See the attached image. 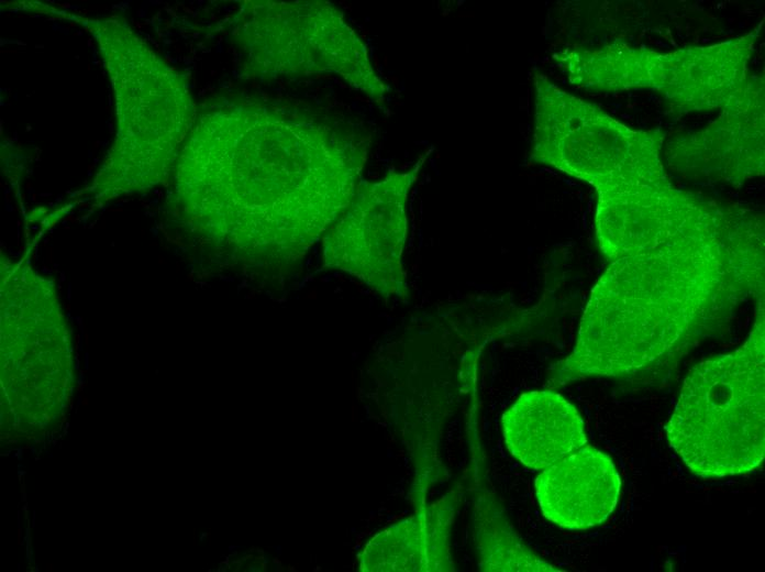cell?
I'll use <instances>...</instances> for the list:
<instances>
[{
  "mask_svg": "<svg viewBox=\"0 0 765 572\" xmlns=\"http://www.w3.org/2000/svg\"><path fill=\"white\" fill-rule=\"evenodd\" d=\"M81 23L99 45L115 97V140L89 188L102 202L167 180L198 110L185 77L124 20Z\"/></svg>",
  "mask_w": 765,
  "mask_h": 572,
  "instance_id": "2",
  "label": "cell"
},
{
  "mask_svg": "<svg viewBox=\"0 0 765 572\" xmlns=\"http://www.w3.org/2000/svg\"><path fill=\"white\" fill-rule=\"evenodd\" d=\"M476 546L485 571H561L530 550L485 491L475 503Z\"/></svg>",
  "mask_w": 765,
  "mask_h": 572,
  "instance_id": "10",
  "label": "cell"
},
{
  "mask_svg": "<svg viewBox=\"0 0 765 572\" xmlns=\"http://www.w3.org/2000/svg\"><path fill=\"white\" fill-rule=\"evenodd\" d=\"M370 136L350 120L257 100L197 112L168 209L210 268L278 292L362 183Z\"/></svg>",
  "mask_w": 765,
  "mask_h": 572,
  "instance_id": "1",
  "label": "cell"
},
{
  "mask_svg": "<svg viewBox=\"0 0 765 572\" xmlns=\"http://www.w3.org/2000/svg\"><path fill=\"white\" fill-rule=\"evenodd\" d=\"M669 447L703 479L753 472L765 453L764 300L745 342L688 373L666 425Z\"/></svg>",
  "mask_w": 765,
  "mask_h": 572,
  "instance_id": "3",
  "label": "cell"
},
{
  "mask_svg": "<svg viewBox=\"0 0 765 572\" xmlns=\"http://www.w3.org/2000/svg\"><path fill=\"white\" fill-rule=\"evenodd\" d=\"M530 160L589 184L658 154L662 135L631 131L536 74Z\"/></svg>",
  "mask_w": 765,
  "mask_h": 572,
  "instance_id": "6",
  "label": "cell"
},
{
  "mask_svg": "<svg viewBox=\"0 0 765 572\" xmlns=\"http://www.w3.org/2000/svg\"><path fill=\"white\" fill-rule=\"evenodd\" d=\"M462 497L459 487L377 535L365 548L368 571H455L450 535Z\"/></svg>",
  "mask_w": 765,
  "mask_h": 572,
  "instance_id": "9",
  "label": "cell"
},
{
  "mask_svg": "<svg viewBox=\"0 0 765 572\" xmlns=\"http://www.w3.org/2000/svg\"><path fill=\"white\" fill-rule=\"evenodd\" d=\"M232 36L245 74L255 79L335 75L374 102L386 99L388 87L366 44L331 2L247 1Z\"/></svg>",
  "mask_w": 765,
  "mask_h": 572,
  "instance_id": "4",
  "label": "cell"
},
{
  "mask_svg": "<svg viewBox=\"0 0 765 572\" xmlns=\"http://www.w3.org/2000/svg\"><path fill=\"white\" fill-rule=\"evenodd\" d=\"M620 486L612 459L587 444L543 469L535 479L543 515L568 530L606 521L618 504Z\"/></svg>",
  "mask_w": 765,
  "mask_h": 572,
  "instance_id": "7",
  "label": "cell"
},
{
  "mask_svg": "<svg viewBox=\"0 0 765 572\" xmlns=\"http://www.w3.org/2000/svg\"><path fill=\"white\" fill-rule=\"evenodd\" d=\"M508 451L523 465L543 470L587 444L576 407L553 391L523 393L503 413Z\"/></svg>",
  "mask_w": 765,
  "mask_h": 572,
  "instance_id": "8",
  "label": "cell"
},
{
  "mask_svg": "<svg viewBox=\"0 0 765 572\" xmlns=\"http://www.w3.org/2000/svg\"><path fill=\"white\" fill-rule=\"evenodd\" d=\"M433 148L406 170L362 180L350 205L323 235L322 267L344 272L384 299L408 298L402 262L408 234L407 201Z\"/></svg>",
  "mask_w": 765,
  "mask_h": 572,
  "instance_id": "5",
  "label": "cell"
}]
</instances>
